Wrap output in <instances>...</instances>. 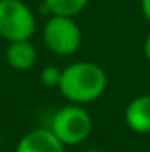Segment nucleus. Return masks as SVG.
<instances>
[{"label": "nucleus", "instance_id": "nucleus-1", "mask_svg": "<svg viewBox=\"0 0 150 152\" xmlns=\"http://www.w3.org/2000/svg\"><path fill=\"white\" fill-rule=\"evenodd\" d=\"M108 87V75L97 62L78 60L62 67L58 92L67 103L87 106L97 101Z\"/></svg>", "mask_w": 150, "mask_h": 152}, {"label": "nucleus", "instance_id": "nucleus-2", "mask_svg": "<svg viewBox=\"0 0 150 152\" xmlns=\"http://www.w3.org/2000/svg\"><path fill=\"white\" fill-rule=\"evenodd\" d=\"M48 127L66 147H76L90 136L94 122L85 106L67 103L53 113Z\"/></svg>", "mask_w": 150, "mask_h": 152}, {"label": "nucleus", "instance_id": "nucleus-3", "mask_svg": "<svg viewBox=\"0 0 150 152\" xmlns=\"http://www.w3.org/2000/svg\"><path fill=\"white\" fill-rule=\"evenodd\" d=\"M42 39L51 53L58 57H69L79 50L83 42V32L73 16L50 14L42 27Z\"/></svg>", "mask_w": 150, "mask_h": 152}, {"label": "nucleus", "instance_id": "nucleus-4", "mask_svg": "<svg viewBox=\"0 0 150 152\" xmlns=\"http://www.w3.org/2000/svg\"><path fill=\"white\" fill-rule=\"evenodd\" d=\"M37 28L36 14L23 0H0V37L7 42L32 39Z\"/></svg>", "mask_w": 150, "mask_h": 152}, {"label": "nucleus", "instance_id": "nucleus-5", "mask_svg": "<svg viewBox=\"0 0 150 152\" xmlns=\"http://www.w3.org/2000/svg\"><path fill=\"white\" fill-rule=\"evenodd\" d=\"M14 152H66V145L50 127H37L18 140Z\"/></svg>", "mask_w": 150, "mask_h": 152}, {"label": "nucleus", "instance_id": "nucleus-6", "mask_svg": "<svg viewBox=\"0 0 150 152\" xmlns=\"http://www.w3.org/2000/svg\"><path fill=\"white\" fill-rule=\"evenodd\" d=\"M125 126L138 134L150 133V94H141L133 97L124 110Z\"/></svg>", "mask_w": 150, "mask_h": 152}, {"label": "nucleus", "instance_id": "nucleus-7", "mask_svg": "<svg viewBox=\"0 0 150 152\" xmlns=\"http://www.w3.org/2000/svg\"><path fill=\"white\" fill-rule=\"evenodd\" d=\"M5 62H7V66L11 69H14L18 73L28 71L37 62V50H36V46L32 44L30 39L7 42V48H5Z\"/></svg>", "mask_w": 150, "mask_h": 152}, {"label": "nucleus", "instance_id": "nucleus-8", "mask_svg": "<svg viewBox=\"0 0 150 152\" xmlns=\"http://www.w3.org/2000/svg\"><path fill=\"white\" fill-rule=\"evenodd\" d=\"M90 0H42V5L50 14H58V16H73L76 18Z\"/></svg>", "mask_w": 150, "mask_h": 152}, {"label": "nucleus", "instance_id": "nucleus-9", "mask_svg": "<svg viewBox=\"0 0 150 152\" xmlns=\"http://www.w3.org/2000/svg\"><path fill=\"white\" fill-rule=\"evenodd\" d=\"M60 78H62V67H57V66H46V67H42V71L39 75L41 83L48 88H58Z\"/></svg>", "mask_w": 150, "mask_h": 152}, {"label": "nucleus", "instance_id": "nucleus-10", "mask_svg": "<svg viewBox=\"0 0 150 152\" xmlns=\"http://www.w3.org/2000/svg\"><path fill=\"white\" fill-rule=\"evenodd\" d=\"M140 7H141V12H143L145 20L150 23V0H140Z\"/></svg>", "mask_w": 150, "mask_h": 152}, {"label": "nucleus", "instance_id": "nucleus-11", "mask_svg": "<svg viewBox=\"0 0 150 152\" xmlns=\"http://www.w3.org/2000/svg\"><path fill=\"white\" fill-rule=\"evenodd\" d=\"M143 55L150 62V32H149V36L145 37V42H143Z\"/></svg>", "mask_w": 150, "mask_h": 152}, {"label": "nucleus", "instance_id": "nucleus-12", "mask_svg": "<svg viewBox=\"0 0 150 152\" xmlns=\"http://www.w3.org/2000/svg\"><path fill=\"white\" fill-rule=\"evenodd\" d=\"M85 152H103V151H99V149H87Z\"/></svg>", "mask_w": 150, "mask_h": 152}, {"label": "nucleus", "instance_id": "nucleus-13", "mask_svg": "<svg viewBox=\"0 0 150 152\" xmlns=\"http://www.w3.org/2000/svg\"><path fill=\"white\" fill-rule=\"evenodd\" d=\"M0 143H2V134H0Z\"/></svg>", "mask_w": 150, "mask_h": 152}]
</instances>
